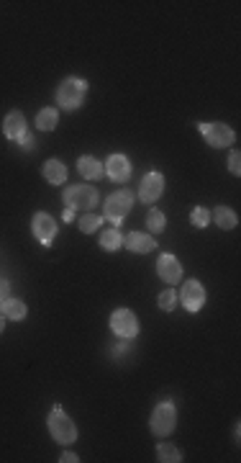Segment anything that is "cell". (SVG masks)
I'll list each match as a JSON object with an SVG mask.
<instances>
[{"mask_svg":"<svg viewBox=\"0 0 241 463\" xmlns=\"http://www.w3.org/2000/svg\"><path fill=\"white\" fill-rule=\"evenodd\" d=\"M100 227H103V217H97L93 211L82 214V219H80V232H82V235H93V232H97Z\"/></svg>","mask_w":241,"mask_h":463,"instance_id":"22","label":"cell"},{"mask_svg":"<svg viewBox=\"0 0 241 463\" xmlns=\"http://www.w3.org/2000/svg\"><path fill=\"white\" fill-rule=\"evenodd\" d=\"M131 206H134V193H131V191H113V193L106 198V214H103V217H106L108 222H113V224H121V222L128 217Z\"/></svg>","mask_w":241,"mask_h":463,"instance_id":"5","label":"cell"},{"mask_svg":"<svg viewBox=\"0 0 241 463\" xmlns=\"http://www.w3.org/2000/svg\"><path fill=\"white\" fill-rule=\"evenodd\" d=\"M111 330L121 340H134L139 335V319H136V314L131 309H116L111 314Z\"/></svg>","mask_w":241,"mask_h":463,"instance_id":"7","label":"cell"},{"mask_svg":"<svg viewBox=\"0 0 241 463\" xmlns=\"http://www.w3.org/2000/svg\"><path fill=\"white\" fill-rule=\"evenodd\" d=\"M213 219H216V224L221 229H233L239 224V217H236V211L229 206H218L213 211Z\"/></svg>","mask_w":241,"mask_h":463,"instance_id":"19","label":"cell"},{"mask_svg":"<svg viewBox=\"0 0 241 463\" xmlns=\"http://www.w3.org/2000/svg\"><path fill=\"white\" fill-rule=\"evenodd\" d=\"M157 304H159V309H164V312H172L174 306H177V291L164 288L162 294H159V299H157Z\"/></svg>","mask_w":241,"mask_h":463,"instance_id":"24","label":"cell"},{"mask_svg":"<svg viewBox=\"0 0 241 463\" xmlns=\"http://www.w3.org/2000/svg\"><path fill=\"white\" fill-rule=\"evenodd\" d=\"M121 245H124V235H121L116 227L103 229V235H100V247H103L106 252H116V250H121Z\"/></svg>","mask_w":241,"mask_h":463,"instance_id":"18","label":"cell"},{"mask_svg":"<svg viewBox=\"0 0 241 463\" xmlns=\"http://www.w3.org/2000/svg\"><path fill=\"white\" fill-rule=\"evenodd\" d=\"M31 232L44 247H51L54 237H57V222L49 217L47 211H36L34 219H31Z\"/></svg>","mask_w":241,"mask_h":463,"instance_id":"9","label":"cell"},{"mask_svg":"<svg viewBox=\"0 0 241 463\" xmlns=\"http://www.w3.org/2000/svg\"><path fill=\"white\" fill-rule=\"evenodd\" d=\"M180 301H183V306L190 314H198L203 306H205V288H203L200 281H195V278L185 281L183 291H180Z\"/></svg>","mask_w":241,"mask_h":463,"instance_id":"8","label":"cell"},{"mask_svg":"<svg viewBox=\"0 0 241 463\" xmlns=\"http://www.w3.org/2000/svg\"><path fill=\"white\" fill-rule=\"evenodd\" d=\"M65 222H75V211H72V208H67V211H65Z\"/></svg>","mask_w":241,"mask_h":463,"instance_id":"30","label":"cell"},{"mask_svg":"<svg viewBox=\"0 0 241 463\" xmlns=\"http://www.w3.org/2000/svg\"><path fill=\"white\" fill-rule=\"evenodd\" d=\"M200 134L205 137V142L211 147H231L236 134L229 124H221V121H208V124H198Z\"/></svg>","mask_w":241,"mask_h":463,"instance_id":"6","label":"cell"},{"mask_svg":"<svg viewBox=\"0 0 241 463\" xmlns=\"http://www.w3.org/2000/svg\"><path fill=\"white\" fill-rule=\"evenodd\" d=\"M174 424H177V409L170 399H164L154 407V412L149 417V427L157 438H167V435H172Z\"/></svg>","mask_w":241,"mask_h":463,"instance_id":"4","label":"cell"},{"mask_svg":"<svg viewBox=\"0 0 241 463\" xmlns=\"http://www.w3.org/2000/svg\"><path fill=\"white\" fill-rule=\"evenodd\" d=\"M0 309H3V314H5V319H10V322H21V319H26V304L21 301V299H5V301H0Z\"/></svg>","mask_w":241,"mask_h":463,"instance_id":"17","label":"cell"},{"mask_svg":"<svg viewBox=\"0 0 241 463\" xmlns=\"http://www.w3.org/2000/svg\"><path fill=\"white\" fill-rule=\"evenodd\" d=\"M229 170H231L233 175H241V155L239 152H231V158H229Z\"/></svg>","mask_w":241,"mask_h":463,"instance_id":"26","label":"cell"},{"mask_svg":"<svg viewBox=\"0 0 241 463\" xmlns=\"http://www.w3.org/2000/svg\"><path fill=\"white\" fill-rule=\"evenodd\" d=\"M157 273H159V278H162L164 283H170V286L183 281V266H180V260H177L172 252H162V255H159V260H157Z\"/></svg>","mask_w":241,"mask_h":463,"instance_id":"10","label":"cell"},{"mask_svg":"<svg viewBox=\"0 0 241 463\" xmlns=\"http://www.w3.org/2000/svg\"><path fill=\"white\" fill-rule=\"evenodd\" d=\"M164 193V175L162 173H146L144 180H141V186H139V198L144 201V204H154L159 201V196Z\"/></svg>","mask_w":241,"mask_h":463,"instance_id":"11","label":"cell"},{"mask_svg":"<svg viewBox=\"0 0 241 463\" xmlns=\"http://www.w3.org/2000/svg\"><path fill=\"white\" fill-rule=\"evenodd\" d=\"M41 173H44L47 183H51V186H62V183L67 180V168H65L62 160H47Z\"/></svg>","mask_w":241,"mask_h":463,"instance_id":"16","label":"cell"},{"mask_svg":"<svg viewBox=\"0 0 241 463\" xmlns=\"http://www.w3.org/2000/svg\"><path fill=\"white\" fill-rule=\"evenodd\" d=\"M157 455H159V461H162V463H180V461H183L180 451H177L172 443H159V445H157Z\"/></svg>","mask_w":241,"mask_h":463,"instance_id":"23","label":"cell"},{"mask_svg":"<svg viewBox=\"0 0 241 463\" xmlns=\"http://www.w3.org/2000/svg\"><path fill=\"white\" fill-rule=\"evenodd\" d=\"M124 245L128 252L146 255V252H152L157 247V239L152 235H146V232H128V235L124 237Z\"/></svg>","mask_w":241,"mask_h":463,"instance_id":"12","label":"cell"},{"mask_svg":"<svg viewBox=\"0 0 241 463\" xmlns=\"http://www.w3.org/2000/svg\"><path fill=\"white\" fill-rule=\"evenodd\" d=\"M49 433L62 445H72L78 440V427H75V422L69 420L62 407H54V412L49 414Z\"/></svg>","mask_w":241,"mask_h":463,"instance_id":"3","label":"cell"},{"mask_svg":"<svg viewBox=\"0 0 241 463\" xmlns=\"http://www.w3.org/2000/svg\"><path fill=\"white\" fill-rule=\"evenodd\" d=\"M106 175L116 183H126L131 177V162L124 155H111L106 160Z\"/></svg>","mask_w":241,"mask_h":463,"instance_id":"14","label":"cell"},{"mask_svg":"<svg viewBox=\"0 0 241 463\" xmlns=\"http://www.w3.org/2000/svg\"><path fill=\"white\" fill-rule=\"evenodd\" d=\"M3 330H5V314H3V309H0V335H3Z\"/></svg>","mask_w":241,"mask_h":463,"instance_id":"31","label":"cell"},{"mask_svg":"<svg viewBox=\"0 0 241 463\" xmlns=\"http://www.w3.org/2000/svg\"><path fill=\"white\" fill-rule=\"evenodd\" d=\"M80 458L75 453H72V451H67V453H62L59 455V463H78Z\"/></svg>","mask_w":241,"mask_h":463,"instance_id":"29","label":"cell"},{"mask_svg":"<svg viewBox=\"0 0 241 463\" xmlns=\"http://www.w3.org/2000/svg\"><path fill=\"white\" fill-rule=\"evenodd\" d=\"M87 96V80L82 78H67L59 83L57 88V103L65 111H78L85 103Z\"/></svg>","mask_w":241,"mask_h":463,"instance_id":"1","label":"cell"},{"mask_svg":"<svg viewBox=\"0 0 241 463\" xmlns=\"http://www.w3.org/2000/svg\"><path fill=\"white\" fill-rule=\"evenodd\" d=\"M8 294H10V283L0 278V301H5V299H8Z\"/></svg>","mask_w":241,"mask_h":463,"instance_id":"27","label":"cell"},{"mask_svg":"<svg viewBox=\"0 0 241 463\" xmlns=\"http://www.w3.org/2000/svg\"><path fill=\"white\" fill-rule=\"evenodd\" d=\"M62 201H65V206L72 208V211L87 214V211H93V208L97 206L100 196H97V191L93 186H69L67 191L62 193Z\"/></svg>","mask_w":241,"mask_h":463,"instance_id":"2","label":"cell"},{"mask_svg":"<svg viewBox=\"0 0 241 463\" xmlns=\"http://www.w3.org/2000/svg\"><path fill=\"white\" fill-rule=\"evenodd\" d=\"M190 224L198 229H205L208 224H211V214L205 211L203 206H195L193 208V214H190Z\"/></svg>","mask_w":241,"mask_h":463,"instance_id":"25","label":"cell"},{"mask_svg":"<svg viewBox=\"0 0 241 463\" xmlns=\"http://www.w3.org/2000/svg\"><path fill=\"white\" fill-rule=\"evenodd\" d=\"M57 121H59L57 109H41L39 116H36V129H41V131H51V129H57Z\"/></svg>","mask_w":241,"mask_h":463,"instance_id":"20","label":"cell"},{"mask_svg":"<svg viewBox=\"0 0 241 463\" xmlns=\"http://www.w3.org/2000/svg\"><path fill=\"white\" fill-rule=\"evenodd\" d=\"M3 134L5 139H13V142H21V139L29 134V129H26V118L21 111H10L5 121H3Z\"/></svg>","mask_w":241,"mask_h":463,"instance_id":"13","label":"cell"},{"mask_svg":"<svg viewBox=\"0 0 241 463\" xmlns=\"http://www.w3.org/2000/svg\"><path fill=\"white\" fill-rule=\"evenodd\" d=\"M19 144H21V149H26V152H31V149H34V137H31V134H26V137L21 139Z\"/></svg>","mask_w":241,"mask_h":463,"instance_id":"28","label":"cell"},{"mask_svg":"<svg viewBox=\"0 0 241 463\" xmlns=\"http://www.w3.org/2000/svg\"><path fill=\"white\" fill-rule=\"evenodd\" d=\"M164 227H167V217H164V211L152 208V211L146 214V229H149L152 235H159V232H164Z\"/></svg>","mask_w":241,"mask_h":463,"instance_id":"21","label":"cell"},{"mask_svg":"<svg viewBox=\"0 0 241 463\" xmlns=\"http://www.w3.org/2000/svg\"><path fill=\"white\" fill-rule=\"evenodd\" d=\"M78 170H80V175L87 177V180H100L103 173H106L103 162H100L97 158H90V155H85V158L78 160Z\"/></svg>","mask_w":241,"mask_h":463,"instance_id":"15","label":"cell"}]
</instances>
